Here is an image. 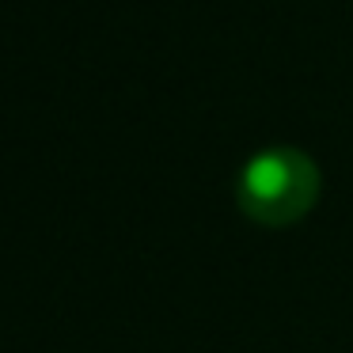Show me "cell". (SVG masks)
I'll return each instance as SVG.
<instances>
[{"label": "cell", "instance_id": "obj_1", "mask_svg": "<svg viewBox=\"0 0 353 353\" xmlns=\"http://www.w3.org/2000/svg\"><path fill=\"white\" fill-rule=\"evenodd\" d=\"M323 190L319 163L292 145L254 152L236 179L239 213L266 228H289L315 209Z\"/></svg>", "mask_w": 353, "mask_h": 353}]
</instances>
